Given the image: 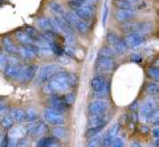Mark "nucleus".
Instances as JSON below:
<instances>
[{"label":"nucleus","mask_w":159,"mask_h":147,"mask_svg":"<svg viewBox=\"0 0 159 147\" xmlns=\"http://www.w3.org/2000/svg\"><path fill=\"white\" fill-rule=\"evenodd\" d=\"M76 84L77 77L74 73L61 70L43 85V93L49 97L53 94H61V93L69 91L72 87L76 86Z\"/></svg>","instance_id":"f257e3e1"},{"label":"nucleus","mask_w":159,"mask_h":147,"mask_svg":"<svg viewBox=\"0 0 159 147\" xmlns=\"http://www.w3.org/2000/svg\"><path fill=\"white\" fill-rule=\"evenodd\" d=\"M62 68L60 64H45L43 65L40 69L37 70V74H36V85L43 86L45 82H48L51 78L57 74L58 72H61Z\"/></svg>","instance_id":"f03ea898"},{"label":"nucleus","mask_w":159,"mask_h":147,"mask_svg":"<svg viewBox=\"0 0 159 147\" xmlns=\"http://www.w3.org/2000/svg\"><path fill=\"white\" fill-rule=\"evenodd\" d=\"M62 17L70 24L72 28L74 29V32H80L81 35H86V33L90 31V25L88 23L82 21L78 16H76L72 11H65V13L62 15Z\"/></svg>","instance_id":"7ed1b4c3"},{"label":"nucleus","mask_w":159,"mask_h":147,"mask_svg":"<svg viewBox=\"0 0 159 147\" xmlns=\"http://www.w3.org/2000/svg\"><path fill=\"white\" fill-rule=\"evenodd\" d=\"M21 66H23V64L20 62V60H17V58L13 56H8V64L3 70L4 77L8 78V80H12V81H17L20 72H21Z\"/></svg>","instance_id":"20e7f679"},{"label":"nucleus","mask_w":159,"mask_h":147,"mask_svg":"<svg viewBox=\"0 0 159 147\" xmlns=\"http://www.w3.org/2000/svg\"><path fill=\"white\" fill-rule=\"evenodd\" d=\"M72 12L76 15V16H78L82 21H85V23L89 24L94 19V16H96V6L82 2L77 8L72 9Z\"/></svg>","instance_id":"39448f33"},{"label":"nucleus","mask_w":159,"mask_h":147,"mask_svg":"<svg viewBox=\"0 0 159 147\" xmlns=\"http://www.w3.org/2000/svg\"><path fill=\"white\" fill-rule=\"evenodd\" d=\"M138 109H139L138 118L141 121H143V122H147V121L151 119L152 114L158 110L157 101H154V98H147L142 105H139Z\"/></svg>","instance_id":"423d86ee"},{"label":"nucleus","mask_w":159,"mask_h":147,"mask_svg":"<svg viewBox=\"0 0 159 147\" xmlns=\"http://www.w3.org/2000/svg\"><path fill=\"white\" fill-rule=\"evenodd\" d=\"M43 118L47 125H53V126L65 125V117L62 115V113L54 111L52 109H49V107H47V109L43 111Z\"/></svg>","instance_id":"0eeeda50"},{"label":"nucleus","mask_w":159,"mask_h":147,"mask_svg":"<svg viewBox=\"0 0 159 147\" xmlns=\"http://www.w3.org/2000/svg\"><path fill=\"white\" fill-rule=\"evenodd\" d=\"M109 107H110V102L107 100H93L88 106V113L90 117L106 114Z\"/></svg>","instance_id":"6e6552de"},{"label":"nucleus","mask_w":159,"mask_h":147,"mask_svg":"<svg viewBox=\"0 0 159 147\" xmlns=\"http://www.w3.org/2000/svg\"><path fill=\"white\" fill-rule=\"evenodd\" d=\"M37 70H39V66L34 65V64H31V65H23L17 81L20 84H29V82L36 77Z\"/></svg>","instance_id":"1a4fd4ad"},{"label":"nucleus","mask_w":159,"mask_h":147,"mask_svg":"<svg viewBox=\"0 0 159 147\" xmlns=\"http://www.w3.org/2000/svg\"><path fill=\"white\" fill-rule=\"evenodd\" d=\"M135 16H137V11L134 8H117L116 13H114V19L121 24L133 21Z\"/></svg>","instance_id":"9d476101"},{"label":"nucleus","mask_w":159,"mask_h":147,"mask_svg":"<svg viewBox=\"0 0 159 147\" xmlns=\"http://www.w3.org/2000/svg\"><path fill=\"white\" fill-rule=\"evenodd\" d=\"M116 66V61L114 58H109V57H101L98 56L96 60V72L98 74L101 73H106V72H111Z\"/></svg>","instance_id":"9b49d317"},{"label":"nucleus","mask_w":159,"mask_h":147,"mask_svg":"<svg viewBox=\"0 0 159 147\" xmlns=\"http://www.w3.org/2000/svg\"><path fill=\"white\" fill-rule=\"evenodd\" d=\"M19 55L23 60L29 61V60H33L34 57L39 56V48L36 44H28V45H21L19 48Z\"/></svg>","instance_id":"f8f14e48"},{"label":"nucleus","mask_w":159,"mask_h":147,"mask_svg":"<svg viewBox=\"0 0 159 147\" xmlns=\"http://www.w3.org/2000/svg\"><path fill=\"white\" fill-rule=\"evenodd\" d=\"M125 41L129 48H138L146 42V36H142L139 33H129L125 37Z\"/></svg>","instance_id":"ddd939ff"},{"label":"nucleus","mask_w":159,"mask_h":147,"mask_svg":"<svg viewBox=\"0 0 159 147\" xmlns=\"http://www.w3.org/2000/svg\"><path fill=\"white\" fill-rule=\"evenodd\" d=\"M49 109H52L54 111H58V113H64L68 109V106L65 105V102L62 101L61 96L53 94V96L49 97Z\"/></svg>","instance_id":"4468645a"},{"label":"nucleus","mask_w":159,"mask_h":147,"mask_svg":"<svg viewBox=\"0 0 159 147\" xmlns=\"http://www.w3.org/2000/svg\"><path fill=\"white\" fill-rule=\"evenodd\" d=\"M107 123H109V117L106 113V114L90 117L88 121V127H103V129H105V126Z\"/></svg>","instance_id":"2eb2a0df"},{"label":"nucleus","mask_w":159,"mask_h":147,"mask_svg":"<svg viewBox=\"0 0 159 147\" xmlns=\"http://www.w3.org/2000/svg\"><path fill=\"white\" fill-rule=\"evenodd\" d=\"M2 45H3V49H4V53L8 56H15L17 55L19 52V47L15 44V41L12 40L11 37H4L2 40Z\"/></svg>","instance_id":"dca6fc26"},{"label":"nucleus","mask_w":159,"mask_h":147,"mask_svg":"<svg viewBox=\"0 0 159 147\" xmlns=\"http://www.w3.org/2000/svg\"><path fill=\"white\" fill-rule=\"evenodd\" d=\"M34 147H60V142L53 136H41Z\"/></svg>","instance_id":"f3484780"},{"label":"nucleus","mask_w":159,"mask_h":147,"mask_svg":"<svg viewBox=\"0 0 159 147\" xmlns=\"http://www.w3.org/2000/svg\"><path fill=\"white\" fill-rule=\"evenodd\" d=\"M107 78L103 76V74H97V76H94L92 78V81H90V86H92V89L93 91H97L99 89H102L103 86H105L107 84Z\"/></svg>","instance_id":"a211bd4d"},{"label":"nucleus","mask_w":159,"mask_h":147,"mask_svg":"<svg viewBox=\"0 0 159 147\" xmlns=\"http://www.w3.org/2000/svg\"><path fill=\"white\" fill-rule=\"evenodd\" d=\"M9 117H11V119L13 121V123H21V122H25V110L23 109H16V107H13V109L9 110Z\"/></svg>","instance_id":"6ab92c4d"},{"label":"nucleus","mask_w":159,"mask_h":147,"mask_svg":"<svg viewBox=\"0 0 159 147\" xmlns=\"http://www.w3.org/2000/svg\"><path fill=\"white\" fill-rule=\"evenodd\" d=\"M36 27L41 31H53L52 28V19L51 17H47V16H43V17H39L36 20Z\"/></svg>","instance_id":"aec40b11"},{"label":"nucleus","mask_w":159,"mask_h":147,"mask_svg":"<svg viewBox=\"0 0 159 147\" xmlns=\"http://www.w3.org/2000/svg\"><path fill=\"white\" fill-rule=\"evenodd\" d=\"M48 8H49V11H51L52 13H54V16H62V15L65 13V8H64V6L61 3L56 2V0L49 2L48 3Z\"/></svg>","instance_id":"412c9836"},{"label":"nucleus","mask_w":159,"mask_h":147,"mask_svg":"<svg viewBox=\"0 0 159 147\" xmlns=\"http://www.w3.org/2000/svg\"><path fill=\"white\" fill-rule=\"evenodd\" d=\"M151 31H152L151 21H137V33H139L142 36H146Z\"/></svg>","instance_id":"4be33fe9"},{"label":"nucleus","mask_w":159,"mask_h":147,"mask_svg":"<svg viewBox=\"0 0 159 147\" xmlns=\"http://www.w3.org/2000/svg\"><path fill=\"white\" fill-rule=\"evenodd\" d=\"M48 131V125L44 121H36L32 136H43Z\"/></svg>","instance_id":"5701e85b"},{"label":"nucleus","mask_w":159,"mask_h":147,"mask_svg":"<svg viewBox=\"0 0 159 147\" xmlns=\"http://www.w3.org/2000/svg\"><path fill=\"white\" fill-rule=\"evenodd\" d=\"M109 93H110V85H109V82L102 87V89H99L97 91H93L92 93V97L94 100H106L109 97Z\"/></svg>","instance_id":"b1692460"},{"label":"nucleus","mask_w":159,"mask_h":147,"mask_svg":"<svg viewBox=\"0 0 159 147\" xmlns=\"http://www.w3.org/2000/svg\"><path fill=\"white\" fill-rule=\"evenodd\" d=\"M113 49L116 52V56L117 55H125V53L129 51V47L125 41V38H119V40L113 45Z\"/></svg>","instance_id":"393cba45"},{"label":"nucleus","mask_w":159,"mask_h":147,"mask_svg":"<svg viewBox=\"0 0 159 147\" xmlns=\"http://www.w3.org/2000/svg\"><path fill=\"white\" fill-rule=\"evenodd\" d=\"M47 42H48L49 49H51L52 56H57V57L64 56V49L57 41H47Z\"/></svg>","instance_id":"a878e982"},{"label":"nucleus","mask_w":159,"mask_h":147,"mask_svg":"<svg viewBox=\"0 0 159 147\" xmlns=\"http://www.w3.org/2000/svg\"><path fill=\"white\" fill-rule=\"evenodd\" d=\"M66 134H68V130L64 126H54V129L52 130V136L58 140L66 138Z\"/></svg>","instance_id":"bb28decb"},{"label":"nucleus","mask_w":159,"mask_h":147,"mask_svg":"<svg viewBox=\"0 0 159 147\" xmlns=\"http://www.w3.org/2000/svg\"><path fill=\"white\" fill-rule=\"evenodd\" d=\"M8 136L9 138H23L24 136V127L23 126H13L12 129L8 130Z\"/></svg>","instance_id":"cd10ccee"},{"label":"nucleus","mask_w":159,"mask_h":147,"mask_svg":"<svg viewBox=\"0 0 159 147\" xmlns=\"http://www.w3.org/2000/svg\"><path fill=\"white\" fill-rule=\"evenodd\" d=\"M16 40L21 44V45H28V44H33V41L29 38V36L27 35L24 31H19L16 32Z\"/></svg>","instance_id":"c85d7f7f"},{"label":"nucleus","mask_w":159,"mask_h":147,"mask_svg":"<svg viewBox=\"0 0 159 147\" xmlns=\"http://www.w3.org/2000/svg\"><path fill=\"white\" fill-rule=\"evenodd\" d=\"M0 126H2L3 129H6V130H9V129H12L13 127V121L11 119L9 114L0 117Z\"/></svg>","instance_id":"c756f323"},{"label":"nucleus","mask_w":159,"mask_h":147,"mask_svg":"<svg viewBox=\"0 0 159 147\" xmlns=\"http://www.w3.org/2000/svg\"><path fill=\"white\" fill-rule=\"evenodd\" d=\"M99 56L101 57H109V58H114L116 57V52H114L113 47H109V45H105L101 48L99 51Z\"/></svg>","instance_id":"7c9ffc66"},{"label":"nucleus","mask_w":159,"mask_h":147,"mask_svg":"<svg viewBox=\"0 0 159 147\" xmlns=\"http://www.w3.org/2000/svg\"><path fill=\"white\" fill-rule=\"evenodd\" d=\"M39 119V113L36 109H33V107H29L25 111V121L27 122H34Z\"/></svg>","instance_id":"2f4dec72"},{"label":"nucleus","mask_w":159,"mask_h":147,"mask_svg":"<svg viewBox=\"0 0 159 147\" xmlns=\"http://www.w3.org/2000/svg\"><path fill=\"white\" fill-rule=\"evenodd\" d=\"M61 98H62V101L65 102V105L69 107V106H72L74 104V101H76V94L72 93V91H66L61 96Z\"/></svg>","instance_id":"473e14b6"},{"label":"nucleus","mask_w":159,"mask_h":147,"mask_svg":"<svg viewBox=\"0 0 159 147\" xmlns=\"http://www.w3.org/2000/svg\"><path fill=\"white\" fill-rule=\"evenodd\" d=\"M86 147H102V134H98L97 136H93L89 139Z\"/></svg>","instance_id":"72a5a7b5"},{"label":"nucleus","mask_w":159,"mask_h":147,"mask_svg":"<svg viewBox=\"0 0 159 147\" xmlns=\"http://www.w3.org/2000/svg\"><path fill=\"white\" fill-rule=\"evenodd\" d=\"M106 42H107V45L109 47H113L114 44H116L118 40H119V36H118V33H116L114 31H109L106 33Z\"/></svg>","instance_id":"f704fd0d"},{"label":"nucleus","mask_w":159,"mask_h":147,"mask_svg":"<svg viewBox=\"0 0 159 147\" xmlns=\"http://www.w3.org/2000/svg\"><path fill=\"white\" fill-rule=\"evenodd\" d=\"M158 89H159V85H158V81H151L150 84H147L146 87V91L148 96H157L158 94Z\"/></svg>","instance_id":"c9c22d12"},{"label":"nucleus","mask_w":159,"mask_h":147,"mask_svg":"<svg viewBox=\"0 0 159 147\" xmlns=\"http://www.w3.org/2000/svg\"><path fill=\"white\" fill-rule=\"evenodd\" d=\"M102 130H103V127H88L85 136L88 139H90V138H93V136H97L98 134H101Z\"/></svg>","instance_id":"e433bc0d"},{"label":"nucleus","mask_w":159,"mask_h":147,"mask_svg":"<svg viewBox=\"0 0 159 147\" xmlns=\"http://www.w3.org/2000/svg\"><path fill=\"white\" fill-rule=\"evenodd\" d=\"M147 76L151 78L152 81H158V78H159V69H158V65L155 66H150L147 69Z\"/></svg>","instance_id":"4c0bfd02"},{"label":"nucleus","mask_w":159,"mask_h":147,"mask_svg":"<svg viewBox=\"0 0 159 147\" xmlns=\"http://www.w3.org/2000/svg\"><path fill=\"white\" fill-rule=\"evenodd\" d=\"M109 147H125V140H123L121 136H116L111 142H110V146Z\"/></svg>","instance_id":"58836bf2"},{"label":"nucleus","mask_w":159,"mask_h":147,"mask_svg":"<svg viewBox=\"0 0 159 147\" xmlns=\"http://www.w3.org/2000/svg\"><path fill=\"white\" fill-rule=\"evenodd\" d=\"M107 15H109V2L106 0L105 4H103V9H102V25H103V27L106 25V21H107Z\"/></svg>","instance_id":"ea45409f"},{"label":"nucleus","mask_w":159,"mask_h":147,"mask_svg":"<svg viewBox=\"0 0 159 147\" xmlns=\"http://www.w3.org/2000/svg\"><path fill=\"white\" fill-rule=\"evenodd\" d=\"M9 113V106L6 101H0V117L6 115Z\"/></svg>","instance_id":"a19ab883"},{"label":"nucleus","mask_w":159,"mask_h":147,"mask_svg":"<svg viewBox=\"0 0 159 147\" xmlns=\"http://www.w3.org/2000/svg\"><path fill=\"white\" fill-rule=\"evenodd\" d=\"M130 61L135 62V64H139L142 61V55H141V53H138V52H133L130 55Z\"/></svg>","instance_id":"79ce46f5"},{"label":"nucleus","mask_w":159,"mask_h":147,"mask_svg":"<svg viewBox=\"0 0 159 147\" xmlns=\"http://www.w3.org/2000/svg\"><path fill=\"white\" fill-rule=\"evenodd\" d=\"M7 64H8V56L6 53H2V55H0V70H4Z\"/></svg>","instance_id":"37998d69"},{"label":"nucleus","mask_w":159,"mask_h":147,"mask_svg":"<svg viewBox=\"0 0 159 147\" xmlns=\"http://www.w3.org/2000/svg\"><path fill=\"white\" fill-rule=\"evenodd\" d=\"M17 147H28V139L25 136H23L17 140Z\"/></svg>","instance_id":"c03bdc74"},{"label":"nucleus","mask_w":159,"mask_h":147,"mask_svg":"<svg viewBox=\"0 0 159 147\" xmlns=\"http://www.w3.org/2000/svg\"><path fill=\"white\" fill-rule=\"evenodd\" d=\"M58 60H60V64H62V65L70 64V58H69L68 56H61V57H58Z\"/></svg>","instance_id":"a18cd8bd"},{"label":"nucleus","mask_w":159,"mask_h":147,"mask_svg":"<svg viewBox=\"0 0 159 147\" xmlns=\"http://www.w3.org/2000/svg\"><path fill=\"white\" fill-rule=\"evenodd\" d=\"M7 147H17V139L9 138V136H8V145H7Z\"/></svg>","instance_id":"49530a36"},{"label":"nucleus","mask_w":159,"mask_h":147,"mask_svg":"<svg viewBox=\"0 0 159 147\" xmlns=\"http://www.w3.org/2000/svg\"><path fill=\"white\" fill-rule=\"evenodd\" d=\"M138 107H139V102H138V101H134L133 104L130 105V107H129V109H130V111H135Z\"/></svg>","instance_id":"de8ad7c7"},{"label":"nucleus","mask_w":159,"mask_h":147,"mask_svg":"<svg viewBox=\"0 0 159 147\" xmlns=\"http://www.w3.org/2000/svg\"><path fill=\"white\" fill-rule=\"evenodd\" d=\"M152 138L154 139H158L159 138V129H158V126H155L152 129Z\"/></svg>","instance_id":"09e8293b"},{"label":"nucleus","mask_w":159,"mask_h":147,"mask_svg":"<svg viewBox=\"0 0 159 147\" xmlns=\"http://www.w3.org/2000/svg\"><path fill=\"white\" fill-rule=\"evenodd\" d=\"M141 131H142L143 134H147V133H148V127H147L146 125H142V126H141Z\"/></svg>","instance_id":"8fccbe9b"},{"label":"nucleus","mask_w":159,"mask_h":147,"mask_svg":"<svg viewBox=\"0 0 159 147\" xmlns=\"http://www.w3.org/2000/svg\"><path fill=\"white\" fill-rule=\"evenodd\" d=\"M131 147H142V145H141V142H138V140H133Z\"/></svg>","instance_id":"3c124183"},{"label":"nucleus","mask_w":159,"mask_h":147,"mask_svg":"<svg viewBox=\"0 0 159 147\" xmlns=\"http://www.w3.org/2000/svg\"><path fill=\"white\" fill-rule=\"evenodd\" d=\"M81 2H84V3H88V4H93V6H96V3L98 2V0H81Z\"/></svg>","instance_id":"603ef678"},{"label":"nucleus","mask_w":159,"mask_h":147,"mask_svg":"<svg viewBox=\"0 0 159 147\" xmlns=\"http://www.w3.org/2000/svg\"><path fill=\"white\" fill-rule=\"evenodd\" d=\"M3 136H4V135H3L2 133H0V143H2V140H3Z\"/></svg>","instance_id":"864d4df0"},{"label":"nucleus","mask_w":159,"mask_h":147,"mask_svg":"<svg viewBox=\"0 0 159 147\" xmlns=\"http://www.w3.org/2000/svg\"><path fill=\"white\" fill-rule=\"evenodd\" d=\"M0 55H2V49H0Z\"/></svg>","instance_id":"5fc2aeb1"},{"label":"nucleus","mask_w":159,"mask_h":147,"mask_svg":"<svg viewBox=\"0 0 159 147\" xmlns=\"http://www.w3.org/2000/svg\"><path fill=\"white\" fill-rule=\"evenodd\" d=\"M60 147H62V146H60Z\"/></svg>","instance_id":"6e6d98bb"},{"label":"nucleus","mask_w":159,"mask_h":147,"mask_svg":"<svg viewBox=\"0 0 159 147\" xmlns=\"http://www.w3.org/2000/svg\"><path fill=\"white\" fill-rule=\"evenodd\" d=\"M0 2H2V0H0Z\"/></svg>","instance_id":"4d7b16f0"}]
</instances>
